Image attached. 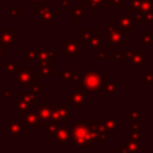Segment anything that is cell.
<instances>
[{
    "label": "cell",
    "instance_id": "obj_38",
    "mask_svg": "<svg viewBox=\"0 0 153 153\" xmlns=\"http://www.w3.org/2000/svg\"><path fill=\"white\" fill-rule=\"evenodd\" d=\"M91 35H92L91 27H81V29H80V36H81V38L86 39V38H88Z\"/></svg>",
    "mask_w": 153,
    "mask_h": 153
},
{
    "label": "cell",
    "instance_id": "obj_10",
    "mask_svg": "<svg viewBox=\"0 0 153 153\" xmlns=\"http://www.w3.org/2000/svg\"><path fill=\"white\" fill-rule=\"evenodd\" d=\"M14 43H16V29L14 27L6 29L0 36V44L4 47L5 50H8L11 45H13Z\"/></svg>",
    "mask_w": 153,
    "mask_h": 153
},
{
    "label": "cell",
    "instance_id": "obj_1",
    "mask_svg": "<svg viewBox=\"0 0 153 153\" xmlns=\"http://www.w3.org/2000/svg\"><path fill=\"white\" fill-rule=\"evenodd\" d=\"M108 129L102 121H80L76 122L69 133V140L76 148H90L92 142H105L108 140Z\"/></svg>",
    "mask_w": 153,
    "mask_h": 153
},
{
    "label": "cell",
    "instance_id": "obj_8",
    "mask_svg": "<svg viewBox=\"0 0 153 153\" xmlns=\"http://www.w3.org/2000/svg\"><path fill=\"white\" fill-rule=\"evenodd\" d=\"M37 114L39 116V126H49L50 123L55 122L53 121V109L51 105L48 104H41L37 109Z\"/></svg>",
    "mask_w": 153,
    "mask_h": 153
},
{
    "label": "cell",
    "instance_id": "obj_41",
    "mask_svg": "<svg viewBox=\"0 0 153 153\" xmlns=\"http://www.w3.org/2000/svg\"><path fill=\"white\" fill-rule=\"evenodd\" d=\"M112 4V6L115 7H123L124 6V0H108Z\"/></svg>",
    "mask_w": 153,
    "mask_h": 153
},
{
    "label": "cell",
    "instance_id": "obj_22",
    "mask_svg": "<svg viewBox=\"0 0 153 153\" xmlns=\"http://www.w3.org/2000/svg\"><path fill=\"white\" fill-rule=\"evenodd\" d=\"M118 124H120V120H118L117 115L109 116L105 120V127H106L108 131H116L118 129Z\"/></svg>",
    "mask_w": 153,
    "mask_h": 153
},
{
    "label": "cell",
    "instance_id": "obj_17",
    "mask_svg": "<svg viewBox=\"0 0 153 153\" xmlns=\"http://www.w3.org/2000/svg\"><path fill=\"white\" fill-rule=\"evenodd\" d=\"M102 39H103V35H102L100 32H97V33H94V35H91L88 38H86V39H85V43L88 44V45H91L93 50L99 51V50H102V48H103Z\"/></svg>",
    "mask_w": 153,
    "mask_h": 153
},
{
    "label": "cell",
    "instance_id": "obj_11",
    "mask_svg": "<svg viewBox=\"0 0 153 153\" xmlns=\"http://www.w3.org/2000/svg\"><path fill=\"white\" fill-rule=\"evenodd\" d=\"M80 42H81L80 38H76V39L66 38L63 41V54L69 55V56L78 55L80 51Z\"/></svg>",
    "mask_w": 153,
    "mask_h": 153
},
{
    "label": "cell",
    "instance_id": "obj_31",
    "mask_svg": "<svg viewBox=\"0 0 153 153\" xmlns=\"http://www.w3.org/2000/svg\"><path fill=\"white\" fill-rule=\"evenodd\" d=\"M117 91H118V85L116 82H109L108 81L102 93H116Z\"/></svg>",
    "mask_w": 153,
    "mask_h": 153
},
{
    "label": "cell",
    "instance_id": "obj_19",
    "mask_svg": "<svg viewBox=\"0 0 153 153\" xmlns=\"http://www.w3.org/2000/svg\"><path fill=\"white\" fill-rule=\"evenodd\" d=\"M37 75L38 76H45V78H50L54 75V71H53V66L44 63V62H39L37 68H36Z\"/></svg>",
    "mask_w": 153,
    "mask_h": 153
},
{
    "label": "cell",
    "instance_id": "obj_2",
    "mask_svg": "<svg viewBox=\"0 0 153 153\" xmlns=\"http://www.w3.org/2000/svg\"><path fill=\"white\" fill-rule=\"evenodd\" d=\"M108 82V79L102 75L100 72L96 71H84L81 73V80H80V87L84 88L87 93H97L103 92L105 85Z\"/></svg>",
    "mask_w": 153,
    "mask_h": 153
},
{
    "label": "cell",
    "instance_id": "obj_36",
    "mask_svg": "<svg viewBox=\"0 0 153 153\" xmlns=\"http://www.w3.org/2000/svg\"><path fill=\"white\" fill-rule=\"evenodd\" d=\"M59 128H60V126H59V122H53V123H50L49 126H48V135H55L56 134V131L59 130Z\"/></svg>",
    "mask_w": 153,
    "mask_h": 153
},
{
    "label": "cell",
    "instance_id": "obj_32",
    "mask_svg": "<svg viewBox=\"0 0 153 153\" xmlns=\"http://www.w3.org/2000/svg\"><path fill=\"white\" fill-rule=\"evenodd\" d=\"M141 44H153V33H141Z\"/></svg>",
    "mask_w": 153,
    "mask_h": 153
},
{
    "label": "cell",
    "instance_id": "obj_5",
    "mask_svg": "<svg viewBox=\"0 0 153 153\" xmlns=\"http://www.w3.org/2000/svg\"><path fill=\"white\" fill-rule=\"evenodd\" d=\"M106 26H108V36H106L108 37V43L111 44V45L123 44L124 41L122 38V32L120 31V29L115 27L114 23H111V22H108Z\"/></svg>",
    "mask_w": 153,
    "mask_h": 153
},
{
    "label": "cell",
    "instance_id": "obj_4",
    "mask_svg": "<svg viewBox=\"0 0 153 153\" xmlns=\"http://www.w3.org/2000/svg\"><path fill=\"white\" fill-rule=\"evenodd\" d=\"M19 122L22 124V128H23V131L26 130V127L27 126H39V116L37 114V111H25L20 115V118H19Z\"/></svg>",
    "mask_w": 153,
    "mask_h": 153
},
{
    "label": "cell",
    "instance_id": "obj_49",
    "mask_svg": "<svg viewBox=\"0 0 153 153\" xmlns=\"http://www.w3.org/2000/svg\"><path fill=\"white\" fill-rule=\"evenodd\" d=\"M152 33H153V32H152Z\"/></svg>",
    "mask_w": 153,
    "mask_h": 153
},
{
    "label": "cell",
    "instance_id": "obj_28",
    "mask_svg": "<svg viewBox=\"0 0 153 153\" xmlns=\"http://www.w3.org/2000/svg\"><path fill=\"white\" fill-rule=\"evenodd\" d=\"M140 81H141L142 84H145V86H146L147 88H149V87L153 85V71H149V72H147L143 76H141V78H140Z\"/></svg>",
    "mask_w": 153,
    "mask_h": 153
},
{
    "label": "cell",
    "instance_id": "obj_24",
    "mask_svg": "<svg viewBox=\"0 0 153 153\" xmlns=\"http://www.w3.org/2000/svg\"><path fill=\"white\" fill-rule=\"evenodd\" d=\"M145 62H146V57L139 50L133 51V55L130 57V63L133 66H143Z\"/></svg>",
    "mask_w": 153,
    "mask_h": 153
},
{
    "label": "cell",
    "instance_id": "obj_21",
    "mask_svg": "<svg viewBox=\"0 0 153 153\" xmlns=\"http://www.w3.org/2000/svg\"><path fill=\"white\" fill-rule=\"evenodd\" d=\"M134 20L139 23H153V12H135Z\"/></svg>",
    "mask_w": 153,
    "mask_h": 153
},
{
    "label": "cell",
    "instance_id": "obj_37",
    "mask_svg": "<svg viewBox=\"0 0 153 153\" xmlns=\"http://www.w3.org/2000/svg\"><path fill=\"white\" fill-rule=\"evenodd\" d=\"M31 92L33 93V94H39V93H42V88H43V85L41 84V82H38V81H36L31 87Z\"/></svg>",
    "mask_w": 153,
    "mask_h": 153
},
{
    "label": "cell",
    "instance_id": "obj_29",
    "mask_svg": "<svg viewBox=\"0 0 153 153\" xmlns=\"http://www.w3.org/2000/svg\"><path fill=\"white\" fill-rule=\"evenodd\" d=\"M20 97H22V98H23V99H24L26 103H29L31 106L37 104L36 94H33L32 92H31V93H20Z\"/></svg>",
    "mask_w": 153,
    "mask_h": 153
},
{
    "label": "cell",
    "instance_id": "obj_13",
    "mask_svg": "<svg viewBox=\"0 0 153 153\" xmlns=\"http://www.w3.org/2000/svg\"><path fill=\"white\" fill-rule=\"evenodd\" d=\"M71 128H72V127H69V126H62V127L59 128V130H57L56 134L54 135V140L56 141L59 148H62V147L66 145V142L68 141V139H69V133H71Z\"/></svg>",
    "mask_w": 153,
    "mask_h": 153
},
{
    "label": "cell",
    "instance_id": "obj_44",
    "mask_svg": "<svg viewBox=\"0 0 153 153\" xmlns=\"http://www.w3.org/2000/svg\"><path fill=\"white\" fill-rule=\"evenodd\" d=\"M27 1H30V2H31V5L35 7V6H37V5H41V4H43L45 0H27Z\"/></svg>",
    "mask_w": 153,
    "mask_h": 153
},
{
    "label": "cell",
    "instance_id": "obj_3",
    "mask_svg": "<svg viewBox=\"0 0 153 153\" xmlns=\"http://www.w3.org/2000/svg\"><path fill=\"white\" fill-rule=\"evenodd\" d=\"M37 72L30 66H18V72L14 79L19 85L24 87H31L37 81Z\"/></svg>",
    "mask_w": 153,
    "mask_h": 153
},
{
    "label": "cell",
    "instance_id": "obj_35",
    "mask_svg": "<svg viewBox=\"0 0 153 153\" xmlns=\"http://www.w3.org/2000/svg\"><path fill=\"white\" fill-rule=\"evenodd\" d=\"M129 139L133 140V141H136V142H140L141 141V135H140V130H135V129H130L129 131Z\"/></svg>",
    "mask_w": 153,
    "mask_h": 153
},
{
    "label": "cell",
    "instance_id": "obj_16",
    "mask_svg": "<svg viewBox=\"0 0 153 153\" xmlns=\"http://www.w3.org/2000/svg\"><path fill=\"white\" fill-rule=\"evenodd\" d=\"M133 55L131 50H127V49H120L118 45H114V50H112V59L115 61H126V60H130Z\"/></svg>",
    "mask_w": 153,
    "mask_h": 153
},
{
    "label": "cell",
    "instance_id": "obj_26",
    "mask_svg": "<svg viewBox=\"0 0 153 153\" xmlns=\"http://www.w3.org/2000/svg\"><path fill=\"white\" fill-rule=\"evenodd\" d=\"M14 106L17 108V110H18L20 114H23V112L27 111V110L31 108V105H30L29 103H26L22 97H20V98H16V99H14Z\"/></svg>",
    "mask_w": 153,
    "mask_h": 153
},
{
    "label": "cell",
    "instance_id": "obj_46",
    "mask_svg": "<svg viewBox=\"0 0 153 153\" xmlns=\"http://www.w3.org/2000/svg\"><path fill=\"white\" fill-rule=\"evenodd\" d=\"M60 6H62V7L69 6V0H61V1H60Z\"/></svg>",
    "mask_w": 153,
    "mask_h": 153
},
{
    "label": "cell",
    "instance_id": "obj_40",
    "mask_svg": "<svg viewBox=\"0 0 153 153\" xmlns=\"http://www.w3.org/2000/svg\"><path fill=\"white\" fill-rule=\"evenodd\" d=\"M106 55H108V51L102 49V50H99V51H98V54H97V57H96V59H97V61H100V60H102V61H105V60L108 59V57H106Z\"/></svg>",
    "mask_w": 153,
    "mask_h": 153
},
{
    "label": "cell",
    "instance_id": "obj_15",
    "mask_svg": "<svg viewBox=\"0 0 153 153\" xmlns=\"http://www.w3.org/2000/svg\"><path fill=\"white\" fill-rule=\"evenodd\" d=\"M4 131H6L11 137H14V136H19L22 134L23 128H22L20 122L11 120L6 126H4Z\"/></svg>",
    "mask_w": 153,
    "mask_h": 153
},
{
    "label": "cell",
    "instance_id": "obj_33",
    "mask_svg": "<svg viewBox=\"0 0 153 153\" xmlns=\"http://www.w3.org/2000/svg\"><path fill=\"white\" fill-rule=\"evenodd\" d=\"M129 2H130V7H129L130 12H139L140 11V6H141L142 0H129Z\"/></svg>",
    "mask_w": 153,
    "mask_h": 153
},
{
    "label": "cell",
    "instance_id": "obj_6",
    "mask_svg": "<svg viewBox=\"0 0 153 153\" xmlns=\"http://www.w3.org/2000/svg\"><path fill=\"white\" fill-rule=\"evenodd\" d=\"M86 94L87 92L81 87H75L73 93H69V104L74 105L75 110H79L82 104L86 103Z\"/></svg>",
    "mask_w": 153,
    "mask_h": 153
},
{
    "label": "cell",
    "instance_id": "obj_30",
    "mask_svg": "<svg viewBox=\"0 0 153 153\" xmlns=\"http://www.w3.org/2000/svg\"><path fill=\"white\" fill-rule=\"evenodd\" d=\"M128 118H129V121H133V122H140V120H141L140 110H137V109L129 110L128 111Z\"/></svg>",
    "mask_w": 153,
    "mask_h": 153
},
{
    "label": "cell",
    "instance_id": "obj_27",
    "mask_svg": "<svg viewBox=\"0 0 153 153\" xmlns=\"http://www.w3.org/2000/svg\"><path fill=\"white\" fill-rule=\"evenodd\" d=\"M57 75L65 81V82H69L72 81V71L69 69V66H65L62 71H60L57 73Z\"/></svg>",
    "mask_w": 153,
    "mask_h": 153
},
{
    "label": "cell",
    "instance_id": "obj_9",
    "mask_svg": "<svg viewBox=\"0 0 153 153\" xmlns=\"http://www.w3.org/2000/svg\"><path fill=\"white\" fill-rule=\"evenodd\" d=\"M51 109H53V121L60 122V121H66V120H68V115H69V104H63V105L53 104V105H51Z\"/></svg>",
    "mask_w": 153,
    "mask_h": 153
},
{
    "label": "cell",
    "instance_id": "obj_20",
    "mask_svg": "<svg viewBox=\"0 0 153 153\" xmlns=\"http://www.w3.org/2000/svg\"><path fill=\"white\" fill-rule=\"evenodd\" d=\"M140 142H136V141H133V140H130V141H128V142H126L122 147H121V152H123V153H136V152H139L140 151Z\"/></svg>",
    "mask_w": 153,
    "mask_h": 153
},
{
    "label": "cell",
    "instance_id": "obj_48",
    "mask_svg": "<svg viewBox=\"0 0 153 153\" xmlns=\"http://www.w3.org/2000/svg\"><path fill=\"white\" fill-rule=\"evenodd\" d=\"M0 36H1V33H0Z\"/></svg>",
    "mask_w": 153,
    "mask_h": 153
},
{
    "label": "cell",
    "instance_id": "obj_14",
    "mask_svg": "<svg viewBox=\"0 0 153 153\" xmlns=\"http://www.w3.org/2000/svg\"><path fill=\"white\" fill-rule=\"evenodd\" d=\"M59 50L57 49H54V50H47V49H43V50H38L37 51V60L39 62H44V63H48L50 66H54V61L53 59L55 56L59 55Z\"/></svg>",
    "mask_w": 153,
    "mask_h": 153
},
{
    "label": "cell",
    "instance_id": "obj_12",
    "mask_svg": "<svg viewBox=\"0 0 153 153\" xmlns=\"http://www.w3.org/2000/svg\"><path fill=\"white\" fill-rule=\"evenodd\" d=\"M117 24H118V29L122 33H129L130 29H133V26H134V18L130 17L129 12H124L122 14V17L118 18Z\"/></svg>",
    "mask_w": 153,
    "mask_h": 153
},
{
    "label": "cell",
    "instance_id": "obj_25",
    "mask_svg": "<svg viewBox=\"0 0 153 153\" xmlns=\"http://www.w3.org/2000/svg\"><path fill=\"white\" fill-rule=\"evenodd\" d=\"M108 5V0H86V6L91 8L92 12H96L98 7H104Z\"/></svg>",
    "mask_w": 153,
    "mask_h": 153
},
{
    "label": "cell",
    "instance_id": "obj_45",
    "mask_svg": "<svg viewBox=\"0 0 153 153\" xmlns=\"http://www.w3.org/2000/svg\"><path fill=\"white\" fill-rule=\"evenodd\" d=\"M2 94H4V98L8 99V98L11 97V91H10V88H5V90L2 91Z\"/></svg>",
    "mask_w": 153,
    "mask_h": 153
},
{
    "label": "cell",
    "instance_id": "obj_23",
    "mask_svg": "<svg viewBox=\"0 0 153 153\" xmlns=\"http://www.w3.org/2000/svg\"><path fill=\"white\" fill-rule=\"evenodd\" d=\"M4 71L7 72L11 78H14L18 72V66H16L14 61H12V60H5L4 61Z\"/></svg>",
    "mask_w": 153,
    "mask_h": 153
},
{
    "label": "cell",
    "instance_id": "obj_47",
    "mask_svg": "<svg viewBox=\"0 0 153 153\" xmlns=\"http://www.w3.org/2000/svg\"><path fill=\"white\" fill-rule=\"evenodd\" d=\"M4 50H5V49H4V47H2L1 44H0V57H1V55H2V53H4Z\"/></svg>",
    "mask_w": 153,
    "mask_h": 153
},
{
    "label": "cell",
    "instance_id": "obj_39",
    "mask_svg": "<svg viewBox=\"0 0 153 153\" xmlns=\"http://www.w3.org/2000/svg\"><path fill=\"white\" fill-rule=\"evenodd\" d=\"M8 13L11 17H19L20 16V6H12L10 8Z\"/></svg>",
    "mask_w": 153,
    "mask_h": 153
},
{
    "label": "cell",
    "instance_id": "obj_7",
    "mask_svg": "<svg viewBox=\"0 0 153 153\" xmlns=\"http://www.w3.org/2000/svg\"><path fill=\"white\" fill-rule=\"evenodd\" d=\"M37 10V14L41 17V19H42V22L43 23H51L55 18H57L59 16H60V13L57 12V11H54L51 7H49V6H43L42 4L41 5H37V6H35Z\"/></svg>",
    "mask_w": 153,
    "mask_h": 153
},
{
    "label": "cell",
    "instance_id": "obj_18",
    "mask_svg": "<svg viewBox=\"0 0 153 153\" xmlns=\"http://www.w3.org/2000/svg\"><path fill=\"white\" fill-rule=\"evenodd\" d=\"M85 12H86V6H79V5L69 6L68 10L69 17H72L75 23H79L81 20V18L85 16Z\"/></svg>",
    "mask_w": 153,
    "mask_h": 153
},
{
    "label": "cell",
    "instance_id": "obj_43",
    "mask_svg": "<svg viewBox=\"0 0 153 153\" xmlns=\"http://www.w3.org/2000/svg\"><path fill=\"white\" fill-rule=\"evenodd\" d=\"M140 122H133V121H129V124H130V129H135V130H140Z\"/></svg>",
    "mask_w": 153,
    "mask_h": 153
},
{
    "label": "cell",
    "instance_id": "obj_42",
    "mask_svg": "<svg viewBox=\"0 0 153 153\" xmlns=\"http://www.w3.org/2000/svg\"><path fill=\"white\" fill-rule=\"evenodd\" d=\"M80 80H81V75L75 71H72V81H79L80 82Z\"/></svg>",
    "mask_w": 153,
    "mask_h": 153
},
{
    "label": "cell",
    "instance_id": "obj_34",
    "mask_svg": "<svg viewBox=\"0 0 153 153\" xmlns=\"http://www.w3.org/2000/svg\"><path fill=\"white\" fill-rule=\"evenodd\" d=\"M25 59L27 61H35V60H37V51L33 50V49L25 50Z\"/></svg>",
    "mask_w": 153,
    "mask_h": 153
}]
</instances>
